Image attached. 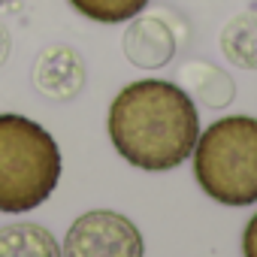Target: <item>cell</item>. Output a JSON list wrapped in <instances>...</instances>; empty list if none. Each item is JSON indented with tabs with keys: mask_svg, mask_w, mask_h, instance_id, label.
<instances>
[{
	"mask_svg": "<svg viewBox=\"0 0 257 257\" xmlns=\"http://www.w3.org/2000/svg\"><path fill=\"white\" fill-rule=\"evenodd\" d=\"M221 52L242 70H257V13L230 19L221 31Z\"/></svg>",
	"mask_w": 257,
	"mask_h": 257,
	"instance_id": "obj_8",
	"label": "cell"
},
{
	"mask_svg": "<svg viewBox=\"0 0 257 257\" xmlns=\"http://www.w3.org/2000/svg\"><path fill=\"white\" fill-rule=\"evenodd\" d=\"M61 179V149L43 124L0 112V212L43 206Z\"/></svg>",
	"mask_w": 257,
	"mask_h": 257,
	"instance_id": "obj_2",
	"label": "cell"
},
{
	"mask_svg": "<svg viewBox=\"0 0 257 257\" xmlns=\"http://www.w3.org/2000/svg\"><path fill=\"white\" fill-rule=\"evenodd\" d=\"M85 61L70 46H46L34 64V85L49 100H73L85 88Z\"/></svg>",
	"mask_w": 257,
	"mask_h": 257,
	"instance_id": "obj_5",
	"label": "cell"
},
{
	"mask_svg": "<svg viewBox=\"0 0 257 257\" xmlns=\"http://www.w3.org/2000/svg\"><path fill=\"white\" fill-rule=\"evenodd\" d=\"M194 179L221 206L257 203V118L227 115L197 137Z\"/></svg>",
	"mask_w": 257,
	"mask_h": 257,
	"instance_id": "obj_3",
	"label": "cell"
},
{
	"mask_svg": "<svg viewBox=\"0 0 257 257\" xmlns=\"http://www.w3.org/2000/svg\"><path fill=\"white\" fill-rule=\"evenodd\" d=\"M143 233L131 218L112 209L79 215L61 245V257H143Z\"/></svg>",
	"mask_w": 257,
	"mask_h": 257,
	"instance_id": "obj_4",
	"label": "cell"
},
{
	"mask_svg": "<svg viewBox=\"0 0 257 257\" xmlns=\"http://www.w3.org/2000/svg\"><path fill=\"white\" fill-rule=\"evenodd\" d=\"M182 85H188L206 106H227L233 100V82L212 64H188L182 70Z\"/></svg>",
	"mask_w": 257,
	"mask_h": 257,
	"instance_id": "obj_9",
	"label": "cell"
},
{
	"mask_svg": "<svg viewBox=\"0 0 257 257\" xmlns=\"http://www.w3.org/2000/svg\"><path fill=\"white\" fill-rule=\"evenodd\" d=\"M197 137L200 112L194 100L167 79L131 82L109 106V140L137 170H176L191 158Z\"/></svg>",
	"mask_w": 257,
	"mask_h": 257,
	"instance_id": "obj_1",
	"label": "cell"
},
{
	"mask_svg": "<svg viewBox=\"0 0 257 257\" xmlns=\"http://www.w3.org/2000/svg\"><path fill=\"white\" fill-rule=\"evenodd\" d=\"M67 4L85 16L88 22H100V25H124L137 19L146 7L149 0H67Z\"/></svg>",
	"mask_w": 257,
	"mask_h": 257,
	"instance_id": "obj_10",
	"label": "cell"
},
{
	"mask_svg": "<svg viewBox=\"0 0 257 257\" xmlns=\"http://www.w3.org/2000/svg\"><path fill=\"white\" fill-rule=\"evenodd\" d=\"M10 49H13V40H10V31L4 28V22H0V67L7 64L10 58Z\"/></svg>",
	"mask_w": 257,
	"mask_h": 257,
	"instance_id": "obj_12",
	"label": "cell"
},
{
	"mask_svg": "<svg viewBox=\"0 0 257 257\" xmlns=\"http://www.w3.org/2000/svg\"><path fill=\"white\" fill-rule=\"evenodd\" d=\"M242 257H257V212L245 224V233H242Z\"/></svg>",
	"mask_w": 257,
	"mask_h": 257,
	"instance_id": "obj_11",
	"label": "cell"
},
{
	"mask_svg": "<svg viewBox=\"0 0 257 257\" xmlns=\"http://www.w3.org/2000/svg\"><path fill=\"white\" fill-rule=\"evenodd\" d=\"M0 257H61V245L43 224L0 227Z\"/></svg>",
	"mask_w": 257,
	"mask_h": 257,
	"instance_id": "obj_7",
	"label": "cell"
},
{
	"mask_svg": "<svg viewBox=\"0 0 257 257\" xmlns=\"http://www.w3.org/2000/svg\"><path fill=\"white\" fill-rule=\"evenodd\" d=\"M124 55L140 70L167 67L176 55V34L161 19H131V28L124 34Z\"/></svg>",
	"mask_w": 257,
	"mask_h": 257,
	"instance_id": "obj_6",
	"label": "cell"
}]
</instances>
